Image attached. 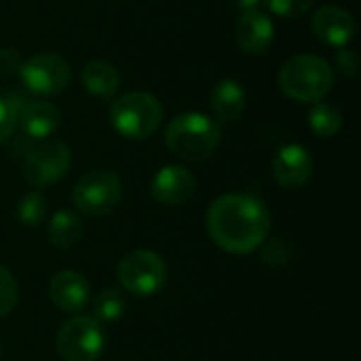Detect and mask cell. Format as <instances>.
<instances>
[{"instance_id":"cell-17","label":"cell","mask_w":361,"mask_h":361,"mask_svg":"<svg viewBox=\"0 0 361 361\" xmlns=\"http://www.w3.org/2000/svg\"><path fill=\"white\" fill-rule=\"evenodd\" d=\"M80 80H82V87L91 95L102 97V99H110L121 85L118 70L106 59H93L89 63H85Z\"/></svg>"},{"instance_id":"cell-10","label":"cell","mask_w":361,"mask_h":361,"mask_svg":"<svg viewBox=\"0 0 361 361\" xmlns=\"http://www.w3.org/2000/svg\"><path fill=\"white\" fill-rule=\"evenodd\" d=\"M311 30L317 36V40H322L324 44L343 49L349 47V42L355 36V19L347 8L328 4L313 15Z\"/></svg>"},{"instance_id":"cell-4","label":"cell","mask_w":361,"mask_h":361,"mask_svg":"<svg viewBox=\"0 0 361 361\" xmlns=\"http://www.w3.org/2000/svg\"><path fill=\"white\" fill-rule=\"evenodd\" d=\"M163 121L161 102L146 91H131L116 97L110 106V123L114 131L127 140L150 137Z\"/></svg>"},{"instance_id":"cell-5","label":"cell","mask_w":361,"mask_h":361,"mask_svg":"<svg viewBox=\"0 0 361 361\" xmlns=\"http://www.w3.org/2000/svg\"><path fill=\"white\" fill-rule=\"evenodd\" d=\"M116 277L125 292L135 296H152L165 286L167 267L163 258L150 250H131L121 258Z\"/></svg>"},{"instance_id":"cell-6","label":"cell","mask_w":361,"mask_h":361,"mask_svg":"<svg viewBox=\"0 0 361 361\" xmlns=\"http://www.w3.org/2000/svg\"><path fill=\"white\" fill-rule=\"evenodd\" d=\"M106 347L104 326L89 315L68 319L57 332V353L63 361H97Z\"/></svg>"},{"instance_id":"cell-25","label":"cell","mask_w":361,"mask_h":361,"mask_svg":"<svg viewBox=\"0 0 361 361\" xmlns=\"http://www.w3.org/2000/svg\"><path fill=\"white\" fill-rule=\"evenodd\" d=\"M336 66L341 70V74L345 76H355L357 70H360V61H357V53L349 47H343L338 49L336 53Z\"/></svg>"},{"instance_id":"cell-27","label":"cell","mask_w":361,"mask_h":361,"mask_svg":"<svg viewBox=\"0 0 361 361\" xmlns=\"http://www.w3.org/2000/svg\"><path fill=\"white\" fill-rule=\"evenodd\" d=\"M260 2L262 0H233V4L237 8H241V13L243 11H252V8H260Z\"/></svg>"},{"instance_id":"cell-23","label":"cell","mask_w":361,"mask_h":361,"mask_svg":"<svg viewBox=\"0 0 361 361\" xmlns=\"http://www.w3.org/2000/svg\"><path fill=\"white\" fill-rule=\"evenodd\" d=\"M17 305V281L11 275V271H6L4 267H0V317L8 315Z\"/></svg>"},{"instance_id":"cell-13","label":"cell","mask_w":361,"mask_h":361,"mask_svg":"<svg viewBox=\"0 0 361 361\" xmlns=\"http://www.w3.org/2000/svg\"><path fill=\"white\" fill-rule=\"evenodd\" d=\"M273 38H275V25L264 11L260 8L243 11L241 17L237 19L235 40L243 53L260 55L273 44Z\"/></svg>"},{"instance_id":"cell-20","label":"cell","mask_w":361,"mask_h":361,"mask_svg":"<svg viewBox=\"0 0 361 361\" xmlns=\"http://www.w3.org/2000/svg\"><path fill=\"white\" fill-rule=\"evenodd\" d=\"M125 311H127V298L118 288H106L93 300V317L99 324L116 322L125 315Z\"/></svg>"},{"instance_id":"cell-16","label":"cell","mask_w":361,"mask_h":361,"mask_svg":"<svg viewBox=\"0 0 361 361\" xmlns=\"http://www.w3.org/2000/svg\"><path fill=\"white\" fill-rule=\"evenodd\" d=\"M209 106L214 116L220 123L228 125L243 116L247 108V93L235 78H224L212 89Z\"/></svg>"},{"instance_id":"cell-12","label":"cell","mask_w":361,"mask_h":361,"mask_svg":"<svg viewBox=\"0 0 361 361\" xmlns=\"http://www.w3.org/2000/svg\"><path fill=\"white\" fill-rule=\"evenodd\" d=\"M197 190L195 176L180 165H165L159 169L150 184V195L163 205H182L192 199Z\"/></svg>"},{"instance_id":"cell-24","label":"cell","mask_w":361,"mask_h":361,"mask_svg":"<svg viewBox=\"0 0 361 361\" xmlns=\"http://www.w3.org/2000/svg\"><path fill=\"white\" fill-rule=\"evenodd\" d=\"M17 114H19V106L8 97H0V144L6 142L15 131Z\"/></svg>"},{"instance_id":"cell-2","label":"cell","mask_w":361,"mask_h":361,"mask_svg":"<svg viewBox=\"0 0 361 361\" xmlns=\"http://www.w3.org/2000/svg\"><path fill=\"white\" fill-rule=\"evenodd\" d=\"M165 144L173 157L188 163H201L216 152L220 127L201 112H182L167 125Z\"/></svg>"},{"instance_id":"cell-21","label":"cell","mask_w":361,"mask_h":361,"mask_svg":"<svg viewBox=\"0 0 361 361\" xmlns=\"http://www.w3.org/2000/svg\"><path fill=\"white\" fill-rule=\"evenodd\" d=\"M47 214H49V203L44 199L42 192L38 190H32L27 195H23L19 199V205H17V220L27 226V228H36L40 226L44 220H47Z\"/></svg>"},{"instance_id":"cell-9","label":"cell","mask_w":361,"mask_h":361,"mask_svg":"<svg viewBox=\"0 0 361 361\" xmlns=\"http://www.w3.org/2000/svg\"><path fill=\"white\" fill-rule=\"evenodd\" d=\"M19 76L34 95H57L70 82V63L57 53H40L23 61Z\"/></svg>"},{"instance_id":"cell-15","label":"cell","mask_w":361,"mask_h":361,"mask_svg":"<svg viewBox=\"0 0 361 361\" xmlns=\"http://www.w3.org/2000/svg\"><path fill=\"white\" fill-rule=\"evenodd\" d=\"M17 121L21 125V131L32 140H47L53 135L59 127V108L51 102H27L23 108H19Z\"/></svg>"},{"instance_id":"cell-11","label":"cell","mask_w":361,"mask_h":361,"mask_svg":"<svg viewBox=\"0 0 361 361\" xmlns=\"http://www.w3.org/2000/svg\"><path fill=\"white\" fill-rule=\"evenodd\" d=\"M273 176L286 190H296L307 186L313 176V157L300 144L283 146L273 159Z\"/></svg>"},{"instance_id":"cell-18","label":"cell","mask_w":361,"mask_h":361,"mask_svg":"<svg viewBox=\"0 0 361 361\" xmlns=\"http://www.w3.org/2000/svg\"><path fill=\"white\" fill-rule=\"evenodd\" d=\"M49 241L57 250H72L82 239V222L70 209H59L49 220Z\"/></svg>"},{"instance_id":"cell-1","label":"cell","mask_w":361,"mask_h":361,"mask_svg":"<svg viewBox=\"0 0 361 361\" xmlns=\"http://www.w3.org/2000/svg\"><path fill=\"white\" fill-rule=\"evenodd\" d=\"M269 231L271 214L254 195H222L207 209V233L228 254H252L264 243Z\"/></svg>"},{"instance_id":"cell-8","label":"cell","mask_w":361,"mask_h":361,"mask_svg":"<svg viewBox=\"0 0 361 361\" xmlns=\"http://www.w3.org/2000/svg\"><path fill=\"white\" fill-rule=\"evenodd\" d=\"M72 163V152L68 144L59 140H49L38 146H34L25 159H23V178L38 186H51L57 184L70 169Z\"/></svg>"},{"instance_id":"cell-26","label":"cell","mask_w":361,"mask_h":361,"mask_svg":"<svg viewBox=\"0 0 361 361\" xmlns=\"http://www.w3.org/2000/svg\"><path fill=\"white\" fill-rule=\"evenodd\" d=\"M21 66L23 59L15 49H0V74H19Z\"/></svg>"},{"instance_id":"cell-28","label":"cell","mask_w":361,"mask_h":361,"mask_svg":"<svg viewBox=\"0 0 361 361\" xmlns=\"http://www.w3.org/2000/svg\"><path fill=\"white\" fill-rule=\"evenodd\" d=\"M0 353H2V343H0Z\"/></svg>"},{"instance_id":"cell-3","label":"cell","mask_w":361,"mask_h":361,"mask_svg":"<svg viewBox=\"0 0 361 361\" xmlns=\"http://www.w3.org/2000/svg\"><path fill=\"white\" fill-rule=\"evenodd\" d=\"M279 85L288 97L317 104L332 91L334 74L328 61L317 55H294L281 66Z\"/></svg>"},{"instance_id":"cell-19","label":"cell","mask_w":361,"mask_h":361,"mask_svg":"<svg viewBox=\"0 0 361 361\" xmlns=\"http://www.w3.org/2000/svg\"><path fill=\"white\" fill-rule=\"evenodd\" d=\"M309 127L319 137H334L343 127V114L334 104L317 102L309 112Z\"/></svg>"},{"instance_id":"cell-22","label":"cell","mask_w":361,"mask_h":361,"mask_svg":"<svg viewBox=\"0 0 361 361\" xmlns=\"http://www.w3.org/2000/svg\"><path fill=\"white\" fill-rule=\"evenodd\" d=\"M269 11L281 19H294V17H300L305 15L315 0H262Z\"/></svg>"},{"instance_id":"cell-14","label":"cell","mask_w":361,"mask_h":361,"mask_svg":"<svg viewBox=\"0 0 361 361\" xmlns=\"http://www.w3.org/2000/svg\"><path fill=\"white\" fill-rule=\"evenodd\" d=\"M49 296L63 313H80L91 300V283L78 271H61L51 279Z\"/></svg>"},{"instance_id":"cell-7","label":"cell","mask_w":361,"mask_h":361,"mask_svg":"<svg viewBox=\"0 0 361 361\" xmlns=\"http://www.w3.org/2000/svg\"><path fill=\"white\" fill-rule=\"evenodd\" d=\"M74 205L87 216H108L123 199V186L116 173L106 169H93L80 176L72 192Z\"/></svg>"}]
</instances>
